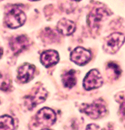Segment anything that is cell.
<instances>
[{
  "mask_svg": "<svg viewBox=\"0 0 125 130\" xmlns=\"http://www.w3.org/2000/svg\"><path fill=\"white\" fill-rule=\"evenodd\" d=\"M2 54H3V50H2V48H0V58H1V56H2Z\"/></svg>",
  "mask_w": 125,
  "mask_h": 130,
  "instance_id": "obj_18",
  "label": "cell"
},
{
  "mask_svg": "<svg viewBox=\"0 0 125 130\" xmlns=\"http://www.w3.org/2000/svg\"><path fill=\"white\" fill-rule=\"evenodd\" d=\"M30 1H38V0H30Z\"/></svg>",
  "mask_w": 125,
  "mask_h": 130,
  "instance_id": "obj_20",
  "label": "cell"
},
{
  "mask_svg": "<svg viewBox=\"0 0 125 130\" xmlns=\"http://www.w3.org/2000/svg\"><path fill=\"white\" fill-rule=\"evenodd\" d=\"M9 45H10V47H11V50L13 51L14 54L18 55L27 48L29 45V38L24 35L16 36L10 39Z\"/></svg>",
  "mask_w": 125,
  "mask_h": 130,
  "instance_id": "obj_9",
  "label": "cell"
},
{
  "mask_svg": "<svg viewBox=\"0 0 125 130\" xmlns=\"http://www.w3.org/2000/svg\"><path fill=\"white\" fill-rule=\"evenodd\" d=\"M11 88V80L7 74L0 72V89L3 91H8Z\"/></svg>",
  "mask_w": 125,
  "mask_h": 130,
  "instance_id": "obj_16",
  "label": "cell"
},
{
  "mask_svg": "<svg viewBox=\"0 0 125 130\" xmlns=\"http://www.w3.org/2000/svg\"><path fill=\"white\" fill-rule=\"evenodd\" d=\"M72 1H80V0H72Z\"/></svg>",
  "mask_w": 125,
  "mask_h": 130,
  "instance_id": "obj_19",
  "label": "cell"
},
{
  "mask_svg": "<svg viewBox=\"0 0 125 130\" xmlns=\"http://www.w3.org/2000/svg\"><path fill=\"white\" fill-rule=\"evenodd\" d=\"M15 123L10 116L5 115L0 117V129H14Z\"/></svg>",
  "mask_w": 125,
  "mask_h": 130,
  "instance_id": "obj_15",
  "label": "cell"
},
{
  "mask_svg": "<svg viewBox=\"0 0 125 130\" xmlns=\"http://www.w3.org/2000/svg\"><path fill=\"white\" fill-rule=\"evenodd\" d=\"M70 59L77 65L84 66L88 62H90V60L91 59V53L88 49L79 46V47L75 48L71 52Z\"/></svg>",
  "mask_w": 125,
  "mask_h": 130,
  "instance_id": "obj_8",
  "label": "cell"
},
{
  "mask_svg": "<svg viewBox=\"0 0 125 130\" xmlns=\"http://www.w3.org/2000/svg\"><path fill=\"white\" fill-rule=\"evenodd\" d=\"M35 67L29 63L22 65L18 70V78L21 83H27L33 78Z\"/></svg>",
  "mask_w": 125,
  "mask_h": 130,
  "instance_id": "obj_10",
  "label": "cell"
},
{
  "mask_svg": "<svg viewBox=\"0 0 125 130\" xmlns=\"http://www.w3.org/2000/svg\"><path fill=\"white\" fill-rule=\"evenodd\" d=\"M26 18V15L22 9L17 6H13L7 8L5 15V24L9 28H18L24 25Z\"/></svg>",
  "mask_w": 125,
  "mask_h": 130,
  "instance_id": "obj_1",
  "label": "cell"
},
{
  "mask_svg": "<svg viewBox=\"0 0 125 130\" xmlns=\"http://www.w3.org/2000/svg\"><path fill=\"white\" fill-rule=\"evenodd\" d=\"M107 75L108 76L112 79H117L119 78V76H121V70L120 68L118 65L114 62H110V63L107 64Z\"/></svg>",
  "mask_w": 125,
  "mask_h": 130,
  "instance_id": "obj_14",
  "label": "cell"
},
{
  "mask_svg": "<svg viewBox=\"0 0 125 130\" xmlns=\"http://www.w3.org/2000/svg\"><path fill=\"white\" fill-rule=\"evenodd\" d=\"M103 79L101 73L97 69H92L86 75L83 81V87L86 90H93L102 86Z\"/></svg>",
  "mask_w": 125,
  "mask_h": 130,
  "instance_id": "obj_7",
  "label": "cell"
},
{
  "mask_svg": "<svg viewBox=\"0 0 125 130\" xmlns=\"http://www.w3.org/2000/svg\"><path fill=\"white\" fill-rule=\"evenodd\" d=\"M57 28L59 32L63 36H70L76 30V25L71 20L63 18L58 23Z\"/></svg>",
  "mask_w": 125,
  "mask_h": 130,
  "instance_id": "obj_12",
  "label": "cell"
},
{
  "mask_svg": "<svg viewBox=\"0 0 125 130\" xmlns=\"http://www.w3.org/2000/svg\"><path fill=\"white\" fill-rule=\"evenodd\" d=\"M87 128H88V129H92V128H95V129H97V128H99V126H93V125H90V126H87Z\"/></svg>",
  "mask_w": 125,
  "mask_h": 130,
  "instance_id": "obj_17",
  "label": "cell"
},
{
  "mask_svg": "<svg viewBox=\"0 0 125 130\" xmlns=\"http://www.w3.org/2000/svg\"><path fill=\"white\" fill-rule=\"evenodd\" d=\"M59 60V53L55 50H47L40 56V61L46 67H50L56 65Z\"/></svg>",
  "mask_w": 125,
  "mask_h": 130,
  "instance_id": "obj_11",
  "label": "cell"
},
{
  "mask_svg": "<svg viewBox=\"0 0 125 130\" xmlns=\"http://www.w3.org/2000/svg\"><path fill=\"white\" fill-rule=\"evenodd\" d=\"M47 96H48V92L44 87H37L30 95H27L25 98V105L29 110H31L38 104L45 101Z\"/></svg>",
  "mask_w": 125,
  "mask_h": 130,
  "instance_id": "obj_6",
  "label": "cell"
},
{
  "mask_svg": "<svg viewBox=\"0 0 125 130\" xmlns=\"http://www.w3.org/2000/svg\"><path fill=\"white\" fill-rule=\"evenodd\" d=\"M109 17V12L104 7H95L92 9L91 12L89 14L87 21L88 26L91 29H98L106 18Z\"/></svg>",
  "mask_w": 125,
  "mask_h": 130,
  "instance_id": "obj_5",
  "label": "cell"
},
{
  "mask_svg": "<svg viewBox=\"0 0 125 130\" xmlns=\"http://www.w3.org/2000/svg\"><path fill=\"white\" fill-rule=\"evenodd\" d=\"M125 41V36L121 33H113L104 41L103 49L109 54H115Z\"/></svg>",
  "mask_w": 125,
  "mask_h": 130,
  "instance_id": "obj_3",
  "label": "cell"
},
{
  "mask_svg": "<svg viewBox=\"0 0 125 130\" xmlns=\"http://www.w3.org/2000/svg\"><path fill=\"white\" fill-rule=\"evenodd\" d=\"M80 111L87 116L92 118V119H97L100 117H103L107 113V108L102 100H97L94 101L92 104H83L81 106Z\"/></svg>",
  "mask_w": 125,
  "mask_h": 130,
  "instance_id": "obj_2",
  "label": "cell"
},
{
  "mask_svg": "<svg viewBox=\"0 0 125 130\" xmlns=\"http://www.w3.org/2000/svg\"><path fill=\"white\" fill-rule=\"evenodd\" d=\"M56 113L49 107L40 109L37 114L36 121L37 125L42 128H48L56 122Z\"/></svg>",
  "mask_w": 125,
  "mask_h": 130,
  "instance_id": "obj_4",
  "label": "cell"
},
{
  "mask_svg": "<svg viewBox=\"0 0 125 130\" xmlns=\"http://www.w3.org/2000/svg\"><path fill=\"white\" fill-rule=\"evenodd\" d=\"M62 82L65 87L68 88H72L74 87L77 80H76V72L74 70H70L66 72L65 74L62 76Z\"/></svg>",
  "mask_w": 125,
  "mask_h": 130,
  "instance_id": "obj_13",
  "label": "cell"
}]
</instances>
